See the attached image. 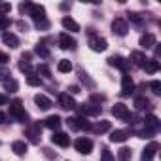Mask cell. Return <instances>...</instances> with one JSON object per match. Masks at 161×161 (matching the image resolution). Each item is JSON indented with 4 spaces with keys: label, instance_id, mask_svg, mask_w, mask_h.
<instances>
[{
    "label": "cell",
    "instance_id": "1",
    "mask_svg": "<svg viewBox=\"0 0 161 161\" xmlns=\"http://www.w3.org/2000/svg\"><path fill=\"white\" fill-rule=\"evenodd\" d=\"M10 116L15 118L21 123H25L29 119V114H27V110H25V106H23V103L19 99H15L14 103H10Z\"/></svg>",
    "mask_w": 161,
    "mask_h": 161
},
{
    "label": "cell",
    "instance_id": "2",
    "mask_svg": "<svg viewBox=\"0 0 161 161\" xmlns=\"http://www.w3.org/2000/svg\"><path fill=\"white\" fill-rule=\"evenodd\" d=\"M76 108L80 110L82 118H84V116H99V114L103 112V106H101V104H95V103H84V104L76 106Z\"/></svg>",
    "mask_w": 161,
    "mask_h": 161
},
{
    "label": "cell",
    "instance_id": "3",
    "mask_svg": "<svg viewBox=\"0 0 161 161\" xmlns=\"http://www.w3.org/2000/svg\"><path fill=\"white\" fill-rule=\"evenodd\" d=\"M74 148H76L78 153L87 155V153L93 152V140H91V138H86V136H80V138L74 142Z\"/></svg>",
    "mask_w": 161,
    "mask_h": 161
},
{
    "label": "cell",
    "instance_id": "4",
    "mask_svg": "<svg viewBox=\"0 0 161 161\" xmlns=\"http://www.w3.org/2000/svg\"><path fill=\"white\" fill-rule=\"evenodd\" d=\"M66 123H68V127L74 129V131H89V129H91V123L86 121V118H82V116H78V118H68Z\"/></svg>",
    "mask_w": 161,
    "mask_h": 161
},
{
    "label": "cell",
    "instance_id": "5",
    "mask_svg": "<svg viewBox=\"0 0 161 161\" xmlns=\"http://www.w3.org/2000/svg\"><path fill=\"white\" fill-rule=\"evenodd\" d=\"M112 114H114L116 118L123 119V121H129V123H131V119H133V114L129 112V108H127L123 103H116L114 108H112Z\"/></svg>",
    "mask_w": 161,
    "mask_h": 161
},
{
    "label": "cell",
    "instance_id": "6",
    "mask_svg": "<svg viewBox=\"0 0 161 161\" xmlns=\"http://www.w3.org/2000/svg\"><path fill=\"white\" fill-rule=\"evenodd\" d=\"M112 32L118 34V36H125L129 32V27H127V21L121 19V17H116L112 21Z\"/></svg>",
    "mask_w": 161,
    "mask_h": 161
},
{
    "label": "cell",
    "instance_id": "7",
    "mask_svg": "<svg viewBox=\"0 0 161 161\" xmlns=\"http://www.w3.org/2000/svg\"><path fill=\"white\" fill-rule=\"evenodd\" d=\"M51 142H53L55 146L66 148V146L70 144V136H68L66 133H63V131H53V135H51Z\"/></svg>",
    "mask_w": 161,
    "mask_h": 161
},
{
    "label": "cell",
    "instance_id": "8",
    "mask_svg": "<svg viewBox=\"0 0 161 161\" xmlns=\"http://www.w3.org/2000/svg\"><path fill=\"white\" fill-rule=\"evenodd\" d=\"M76 46H78V42L70 34H66V32L59 34V47L61 49H76Z\"/></svg>",
    "mask_w": 161,
    "mask_h": 161
},
{
    "label": "cell",
    "instance_id": "9",
    "mask_svg": "<svg viewBox=\"0 0 161 161\" xmlns=\"http://www.w3.org/2000/svg\"><path fill=\"white\" fill-rule=\"evenodd\" d=\"M89 47L93 49V51H104L106 47H108V42L104 40V38H101V36H95V34H91V38H89Z\"/></svg>",
    "mask_w": 161,
    "mask_h": 161
},
{
    "label": "cell",
    "instance_id": "10",
    "mask_svg": "<svg viewBox=\"0 0 161 161\" xmlns=\"http://www.w3.org/2000/svg\"><path fill=\"white\" fill-rule=\"evenodd\" d=\"M135 91V82H133V78L129 74H123L121 76V95H131Z\"/></svg>",
    "mask_w": 161,
    "mask_h": 161
},
{
    "label": "cell",
    "instance_id": "11",
    "mask_svg": "<svg viewBox=\"0 0 161 161\" xmlns=\"http://www.w3.org/2000/svg\"><path fill=\"white\" fill-rule=\"evenodd\" d=\"M59 104H61V108H64V110H74L78 104H76V101H74V97L70 95V93H61L59 95Z\"/></svg>",
    "mask_w": 161,
    "mask_h": 161
},
{
    "label": "cell",
    "instance_id": "12",
    "mask_svg": "<svg viewBox=\"0 0 161 161\" xmlns=\"http://www.w3.org/2000/svg\"><path fill=\"white\" fill-rule=\"evenodd\" d=\"M157 150H159V144H157V142H150V144H148V146H146V148L142 150V155H140V161H152Z\"/></svg>",
    "mask_w": 161,
    "mask_h": 161
},
{
    "label": "cell",
    "instance_id": "13",
    "mask_svg": "<svg viewBox=\"0 0 161 161\" xmlns=\"http://www.w3.org/2000/svg\"><path fill=\"white\" fill-rule=\"evenodd\" d=\"M29 15H31L36 23H40V21H44V19H46V8H44V6H40V4H32V8H31Z\"/></svg>",
    "mask_w": 161,
    "mask_h": 161
},
{
    "label": "cell",
    "instance_id": "14",
    "mask_svg": "<svg viewBox=\"0 0 161 161\" xmlns=\"http://www.w3.org/2000/svg\"><path fill=\"white\" fill-rule=\"evenodd\" d=\"M25 136H29L32 144H38V142H40V138H42V135H40V123L31 125V127L25 131Z\"/></svg>",
    "mask_w": 161,
    "mask_h": 161
},
{
    "label": "cell",
    "instance_id": "15",
    "mask_svg": "<svg viewBox=\"0 0 161 161\" xmlns=\"http://www.w3.org/2000/svg\"><path fill=\"white\" fill-rule=\"evenodd\" d=\"M108 64H110V66H116V68H119V70H127V68H129V63H127L121 55H112V57H108Z\"/></svg>",
    "mask_w": 161,
    "mask_h": 161
},
{
    "label": "cell",
    "instance_id": "16",
    "mask_svg": "<svg viewBox=\"0 0 161 161\" xmlns=\"http://www.w3.org/2000/svg\"><path fill=\"white\" fill-rule=\"evenodd\" d=\"M2 42H4L8 47H12V49L19 47V38H17L14 32H2Z\"/></svg>",
    "mask_w": 161,
    "mask_h": 161
},
{
    "label": "cell",
    "instance_id": "17",
    "mask_svg": "<svg viewBox=\"0 0 161 161\" xmlns=\"http://www.w3.org/2000/svg\"><path fill=\"white\" fill-rule=\"evenodd\" d=\"M61 123H63V119H61L57 114H53V116H47V118H46V121H44V125H46L47 129H51V131H59Z\"/></svg>",
    "mask_w": 161,
    "mask_h": 161
},
{
    "label": "cell",
    "instance_id": "18",
    "mask_svg": "<svg viewBox=\"0 0 161 161\" xmlns=\"http://www.w3.org/2000/svg\"><path fill=\"white\" fill-rule=\"evenodd\" d=\"M144 125H146V129H150V131L157 133V129H159L161 121L157 119V116H153V114H148V116L144 118Z\"/></svg>",
    "mask_w": 161,
    "mask_h": 161
},
{
    "label": "cell",
    "instance_id": "19",
    "mask_svg": "<svg viewBox=\"0 0 161 161\" xmlns=\"http://www.w3.org/2000/svg\"><path fill=\"white\" fill-rule=\"evenodd\" d=\"M19 70H21V72H27V76H29V74H32V66H31V53H23V55H21Z\"/></svg>",
    "mask_w": 161,
    "mask_h": 161
},
{
    "label": "cell",
    "instance_id": "20",
    "mask_svg": "<svg viewBox=\"0 0 161 161\" xmlns=\"http://www.w3.org/2000/svg\"><path fill=\"white\" fill-rule=\"evenodd\" d=\"M129 131H123V129H118V131H112L110 133V142H125L129 138Z\"/></svg>",
    "mask_w": 161,
    "mask_h": 161
},
{
    "label": "cell",
    "instance_id": "21",
    "mask_svg": "<svg viewBox=\"0 0 161 161\" xmlns=\"http://www.w3.org/2000/svg\"><path fill=\"white\" fill-rule=\"evenodd\" d=\"M131 61H133L135 66H140V68H144V64L148 63V59H146V55L142 51H133L131 53Z\"/></svg>",
    "mask_w": 161,
    "mask_h": 161
},
{
    "label": "cell",
    "instance_id": "22",
    "mask_svg": "<svg viewBox=\"0 0 161 161\" xmlns=\"http://www.w3.org/2000/svg\"><path fill=\"white\" fill-rule=\"evenodd\" d=\"M34 104H36L40 110H49V108H51V101H49L46 95H34Z\"/></svg>",
    "mask_w": 161,
    "mask_h": 161
},
{
    "label": "cell",
    "instance_id": "23",
    "mask_svg": "<svg viewBox=\"0 0 161 161\" xmlns=\"http://www.w3.org/2000/svg\"><path fill=\"white\" fill-rule=\"evenodd\" d=\"M140 46H142L144 49H152V47L155 46V36L150 34V32L142 34V36H140Z\"/></svg>",
    "mask_w": 161,
    "mask_h": 161
},
{
    "label": "cell",
    "instance_id": "24",
    "mask_svg": "<svg viewBox=\"0 0 161 161\" xmlns=\"http://www.w3.org/2000/svg\"><path fill=\"white\" fill-rule=\"evenodd\" d=\"M61 23H63V27H64L66 31H70V32H80V25H78L72 17H68V15H66V17H63V21H61Z\"/></svg>",
    "mask_w": 161,
    "mask_h": 161
},
{
    "label": "cell",
    "instance_id": "25",
    "mask_svg": "<svg viewBox=\"0 0 161 161\" xmlns=\"http://www.w3.org/2000/svg\"><path fill=\"white\" fill-rule=\"evenodd\" d=\"M27 148H29V146H27L25 140H15V142L12 144V150L15 152V155H25V153H27Z\"/></svg>",
    "mask_w": 161,
    "mask_h": 161
},
{
    "label": "cell",
    "instance_id": "26",
    "mask_svg": "<svg viewBox=\"0 0 161 161\" xmlns=\"http://www.w3.org/2000/svg\"><path fill=\"white\" fill-rule=\"evenodd\" d=\"M2 86H4V89H6V91H10V93H15V91L19 89V84L15 82L14 78H6L4 82H2Z\"/></svg>",
    "mask_w": 161,
    "mask_h": 161
},
{
    "label": "cell",
    "instance_id": "27",
    "mask_svg": "<svg viewBox=\"0 0 161 161\" xmlns=\"http://www.w3.org/2000/svg\"><path fill=\"white\" fill-rule=\"evenodd\" d=\"M144 68H146L148 74H155L159 70V61L157 59H148V63L144 64Z\"/></svg>",
    "mask_w": 161,
    "mask_h": 161
},
{
    "label": "cell",
    "instance_id": "28",
    "mask_svg": "<svg viewBox=\"0 0 161 161\" xmlns=\"http://www.w3.org/2000/svg\"><path fill=\"white\" fill-rule=\"evenodd\" d=\"M91 131H95V133H106V131H110V121L103 119L97 125H91Z\"/></svg>",
    "mask_w": 161,
    "mask_h": 161
},
{
    "label": "cell",
    "instance_id": "29",
    "mask_svg": "<svg viewBox=\"0 0 161 161\" xmlns=\"http://www.w3.org/2000/svg\"><path fill=\"white\" fill-rule=\"evenodd\" d=\"M27 84L32 86V87H40V86H42V78L36 76V74H29V76H27Z\"/></svg>",
    "mask_w": 161,
    "mask_h": 161
},
{
    "label": "cell",
    "instance_id": "30",
    "mask_svg": "<svg viewBox=\"0 0 161 161\" xmlns=\"http://www.w3.org/2000/svg\"><path fill=\"white\" fill-rule=\"evenodd\" d=\"M57 70H59V72H70V70H72V63H70L68 59H61L59 64H57Z\"/></svg>",
    "mask_w": 161,
    "mask_h": 161
},
{
    "label": "cell",
    "instance_id": "31",
    "mask_svg": "<svg viewBox=\"0 0 161 161\" xmlns=\"http://www.w3.org/2000/svg\"><path fill=\"white\" fill-rule=\"evenodd\" d=\"M135 106H136V110H144V108L150 106V101L146 97H136L135 99Z\"/></svg>",
    "mask_w": 161,
    "mask_h": 161
},
{
    "label": "cell",
    "instance_id": "32",
    "mask_svg": "<svg viewBox=\"0 0 161 161\" xmlns=\"http://www.w3.org/2000/svg\"><path fill=\"white\" fill-rule=\"evenodd\" d=\"M131 159V150L129 148H121L118 152V161H129Z\"/></svg>",
    "mask_w": 161,
    "mask_h": 161
},
{
    "label": "cell",
    "instance_id": "33",
    "mask_svg": "<svg viewBox=\"0 0 161 161\" xmlns=\"http://www.w3.org/2000/svg\"><path fill=\"white\" fill-rule=\"evenodd\" d=\"M101 161H116V157L112 155V152H110L108 148H103V152H101Z\"/></svg>",
    "mask_w": 161,
    "mask_h": 161
},
{
    "label": "cell",
    "instance_id": "34",
    "mask_svg": "<svg viewBox=\"0 0 161 161\" xmlns=\"http://www.w3.org/2000/svg\"><path fill=\"white\" fill-rule=\"evenodd\" d=\"M34 51H36V53H38L40 57H44V59H46V57H49V49H47V47H46L44 44H38Z\"/></svg>",
    "mask_w": 161,
    "mask_h": 161
},
{
    "label": "cell",
    "instance_id": "35",
    "mask_svg": "<svg viewBox=\"0 0 161 161\" xmlns=\"http://www.w3.org/2000/svg\"><path fill=\"white\" fill-rule=\"evenodd\" d=\"M38 74H42V76H46V78H51V70H49L47 64H40V66H38Z\"/></svg>",
    "mask_w": 161,
    "mask_h": 161
},
{
    "label": "cell",
    "instance_id": "36",
    "mask_svg": "<svg viewBox=\"0 0 161 161\" xmlns=\"http://www.w3.org/2000/svg\"><path fill=\"white\" fill-rule=\"evenodd\" d=\"M31 8H32V2H21V4H19V12H21V14H29Z\"/></svg>",
    "mask_w": 161,
    "mask_h": 161
},
{
    "label": "cell",
    "instance_id": "37",
    "mask_svg": "<svg viewBox=\"0 0 161 161\" xmlns=\"http://www.w3.org/2000/svg\"><path fill=\"white\" fill-rule=\"evenodd\" d=\"M150 87H152V91H153L155 95H159V93H161V82H159V80L152 82V84H150Z\"/></svg>",
    "mask_w": 161,
    "mask_h": 161
},
{
    "label": "cell",
    "instance_id": "38",
    "mask_svg": "<svg viewBox=\"0 0 161 161\" xmlns=\"http://www.w3.org/2000/svg\"><path fill=\"white\" fill-rule=\"evenodd\" d=\"M10 27V19L6 17V15H0V31H4V29H8Z\"/></svg>",
    "mask_w": 161,
    "mask_h": 161
},
{
    "label": "cell",
    "instance_id": "39",
    "mask_svg": "<svg viewBox=\"0 0 161 161\" xmlns=\"http://www.w3.org/2000/svg\"><path fill=\"white\" fill-rule=\"evenodd\" d=\"M129 19L135 23V25H142V17L138 14H129Z\"/></svg>",
    "mask_w": 161,
    "mask_h": 161
},
{
    "label": "cell",
    "instance_id": "40",
    "mask_svg": "<svg viewBox=\"0 0 161 161\" xmlns=\"http://www.w3.org/2000/svg\"><path fill=\"white\" fill-rule=\"evenodd\" d=\"M153 135H155V133H153V131H150V129H144V131H140V133H138V136H140V138H152Z\"/></svg>",
    "mask_w": 161,
    "mask_h": 161
},
{
    "label": "cell",
    "instance_id": "41",
    "mask_svg": "<svg viewBox=\"0 0 161 161\" xmlns=\"http://www.w3.org/2000/svg\"><path fill=\"white\" fill-rule=\"evenodd\" d=\"M36 27H38V31L42 29V31H46V29H49V23L44 19V21H40V23H36Z\"/></svg>",
    "mask_w": 161,
    "mask_h": 161
},
{
    "label": "cell",
    "instance_id": "42",
    "mask_svg": "<svg viewBox=\"0 0 161 161\" xmlns=\"http://www.w3.org/2000/svg\"><path fill=\"white\" fill-rule=\"evenodd\" d=\"M104 101V95H91V103H103Z\"/></svg>",
    "mask_w": 161,
    "mask_h": 161
},
{
    "label": "cell",
    "instance_id": "43",
    "mask_svg": "<svg viewBox=\"0 0 161 161\" xmlns=\"http://www.w3.org/2000/svg\"><path fill=\"white\" fill-rule=\"evenodd\" d=\"M12 10V4H0V14H8Z\"/></svg>",
    "mask_w": 161,
    "mask_h": 161
},
{
    "label": "cell",
    "instance_id": "44",
    "mask_svg": "<svg viewBox=\"0 0 161 161\" xmlns=\"http://www.w3.org/2000/svg\"><path fill=\"white\" fill-rule=\"evenodd\" d=\"M10 103V99L6 97V95H2V93H0V106H6Z\"/></svg>",
    "mask_w": 161,
    "mask_h": 161
},
{
    "label": "cell",
    "instance_id": "45",
    "mask_svg": "<svg viewBox=\"0 0 161 161\" xmlns=\"http://www.w3.org/2000/svg\"><path fill=\"white\" fill-rule=\"evenodd\" d=\"M10 61V57L6 55V53H2V51H0V64H6Z\"/></svg>",
    "mask_w": 161,
    "mask_h": 161
},
{
    "label": "cell",
    "instance_id": "46",
    "mask_svg": "<svg viewBox=\"0 0 161 161\" xmlns=\"http://www.w3.org/2000/svg\"><path fill=\"white\" fill-rule=\"evenodd\" d=\"M68 91H70L72 95H76V93H80V87H78V86H72V87H68Z\"/></svg>",
    "mask_w": 161,
    "mask_h": 161
},
{
    "label": "cell",
    "instance_id": "47",
    "mask_svg": "<svg viewBox=\"0 0 161 161\" xmlns=\"http://www.w3.org/2000/svg\"><path fill=\"white\" fill-rule=\"evenodd\" d=\"M17 27L21 29V31H27L29 27H27V23H23V21H17Z\"/></svg>",
    "mask_w": 161,
    "mask_h": 161
},
{
    "label": "cell",
    "instance_id": "48",
    "mask_svg": "<svg viewBox=\"0 0 161 161\" xmlns=\"http://www.w3.org/2000/svg\"><path fill=\"white\" fill-rule=\"evenodd\" d=\"M6 121V114L4 112H0V123H4Z\"/></svg>",
    "mask_w": 161,
    "mask_h": 161
},
{
    "label": "cell",
    "instance_id": "49",
    "mask_svg": "<svg viewBox=\"0 0 161 161\" xmlns=\"http://www.w3.org/2000/svg\"><path fill=\"white\" fill-rule=\"evenodd\" d=\"M70 8V4L68 2H64V4H61V10H68Z\"/></svg>",
    "mask_w": 161,
    "mask_h": 161
}]
</instances>
